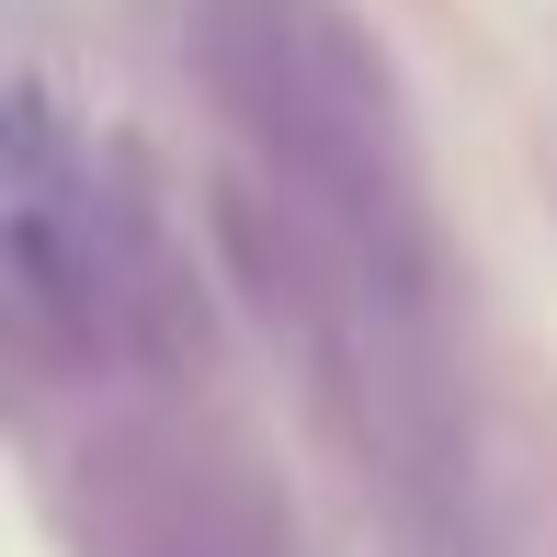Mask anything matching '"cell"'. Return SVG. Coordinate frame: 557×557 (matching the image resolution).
Wrapping results in <instances>:
<instances>
[{"instance_id":"cell-1","label":"cell","mask_w":557,"mask_h":557,"mask_svg":"<svg viewBox=\"0 0 557 557\" xmlns=\"http://www.w3.org/2000/svg\"><path fill=\"white\" fill-rule=\"evenodd\" d=\"M206 69L227 114L262 137L273 183L319 227H342L364 262L410 273V285L433 273L410 114H398V81L364 23H342L331 0H206Z\"/></svg>"},{"instance_id":"cell-2","label":"cell","mask_w":557,"mask_h":557,"mask_svg":"<svg viewBox=\"0 0 557 557\" xmlns=\"http://www.w3.org/2000/svg\"><path fill=\"white\" fill-rule=\"evenodd\" d=\"M387 557H500V535L478 523V500H455V512H410V523H387Z\"/></svg>"},{"instance_id":"cell-3","label":"cell","mask_w":557,"mask_h":557,"mask_svg":"<svg viewBox=\"0 0 557 557\" xmlns=\"http://www.w3.org/2000/svg\"><path fill=\"white\" fill-rule=\"evenodd\" d=\"M160 557H227L216 535H194V523H183V546H160Z\"/></svg>"}]
</instances>
